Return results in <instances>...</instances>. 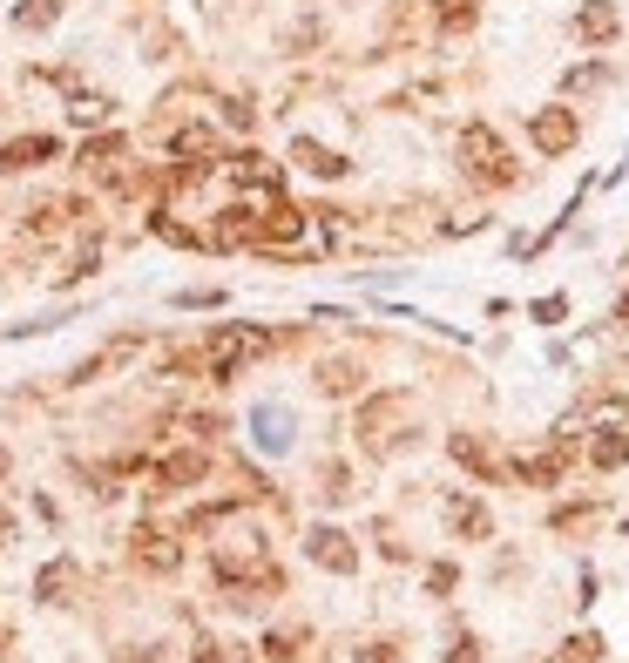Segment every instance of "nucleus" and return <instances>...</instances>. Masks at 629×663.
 Returning <instances> with one entry per match:
<instances>
[{
	"mask_svg": "<svg viewBox=\"0 0 629 663\" xmlns=\"http://www.w3.org/2000/svg\"><path fill=\"white\" fill-rule=\"evenodd\" d=\"M528 318H534V325H562V318H569V298H562V291L534 298V305H528Z\"/></svg>",
	"mask_w": 629,
	"mask_h": 663,
	"instance_id": "7c9ffc66",
	"label": "nucleus"
},
{
	"mask_svg": "<svg viewBox=\"0 0 629 663\" xmlns=\"http://www.w3.org/2000/svg\"><path fill=\"white\" fill-rule=\"evenodd\" d=\"M446 528H454V542H488L494 515H488V502H474V494H454V502H446Z\"/></svg>",
	"mask_w": 629,
	"mask_h": 663,
	"instance_id": "2eb2a0df",
	"label": "nucleus"
},
{
	"mask_svg": "<svg viewBox=\"0 0 629 663\" xmlns=\"http://www.w3.org/2000/svg\"><path fill=\"white\" fill-rule=\"evenodd\" d=\"M109 109H116V102H109V96H96V89H68V122H75V129H102V122H109Z\"/></svg>",
	"mask_w": 629,
	"mask_h": 663,
	"instance_id": "b1692460",
	"label": "nucleus"
},
{
	"mask_svg": "<svg viewBox=\"0 0 629 663\" xmlns=\"http://www.w3.org/2000/svg\"><path fill=\"white\" fill-rule=\"evenodd\" d=\"M204 474H210V454H204V447H176V454L156 461L149 481H156V494H184V487H197Z\"/></svg>",
	"mask_w": 629,
	"mask_h": 663,
	"instance_id": "9d476101",
	"label": "nucleus"
},
{
	"mask_svg": "<svg viewBox=\"0 0 629 663\" xmlns=\"http://www.w3.org/2000/svg\"><path fill=\"white\" fill-rule=\"evenodd\" d=\"M622 528H629V522H622Z\"/></svg>",
	"mask_w": 629,
	"mask_h": 663,
	"instance_id": "79ce46f5",
	"label": "nucleus"
},
{
	"mask_svg": "<svg viewBox=\"0 0 629 663\" xmlns=\"http://www.w3.org/2000/svg\"><path fill=\"white\" fill-rule=\"evenodd\" d=\"M169 156H176V162H217L224 142H217L210 122H184V129H169Z\"/></svg>",
	"mask_w": 629,
	"mask_h": 663,
	"instance_id": "dca6fc26",
	"label": "nucleus"
},
{
	"mask_svg": "<svg viewBox=\"0 0 629 663\" xmlns=\"http://www.w3.org/2000/svg\"><path fill=\"white\" fill-rule=\"evenodd\" d=\"M528 142L542 149V156H569V149L582 142V116H576L569 102H549V109H534V116H528Z\"/></svg>",
	"mask_w": 629,
	"mask_h": 663,
	"instance_id": "423d86ee",
	"label": "nucleus"
},
{
	"mask_svg": "<svg viewBox=\"0 0 629 663\" xmlns=\"http://www.w3.org/2000/svg\"><path fill=\"white\" fill-rule=\"evenodd\" d=\"M318 481H325V487H318L325 502H352V467H345V461H332V467H325Z\"/></svg>",
	"mask_w": 629,
	"mask_h": 663,
	"instance_id": "c756f323",
	"label": "nucleus"
},
{
	"mask_svg": "<svg viewBox=\"0 0 629 663\" xmlns=\"http://www.w3.org/2000/svg\"><path fill=\"white\" fill-rule=\"evenodd\" d=\"M122 156H129V136H122V129H102V136H88V142L75 149L81 170H116Z\"/></svg>",
	"mask_w": 629,
	"mask_h": 663,
	"instance_id": "aec40b11",
	"label": "nucleus"
},
{
	"mask_svg": "<svg viewBox=\"0 0 629 663\" xmlns=\"http://www.w3.org/2000/svg\"><path fill=\"white\" fill-rule=\"evenodd\" d=\"M75 217H81V204H68V197H41V204L28 210V230H35V237H55V230H68Z\"/></svg>",
	"mask_w": 629,
	"mask_h": 663,
	"instance_id": "5701e85b",
	"label": "nucleus"
},
{
	"mask_svg": "<svg viewBox=\"0 0 629 663\" xmlns=\"http://www.w3.org/2000/svg\"><path fill=\"white\" fill-rule=\"evenodd\" d=\"M217 170L237 184V190H285V170L272 156H257V149H237V156H217Z\"/></svg>",
	"mask_w": 629,
	"mask_h": 663,
	"instance_id": "1a4fd4ad",
	"label": "nucleus"
},
{
	"mask_svg": "<svg viewBox=\"0 0 629 663\" xmlns=\"http://www.w3.org/2000/svg\"><path fill=\"white\" fill-rule=\"evenodd\" d=\"M312 386L325 393V399H352L358 386H366V366H358V359H318V373H312Z\"/></svg>",
	"mask_w": 629,
	"mask_h": 663,
	"instance_id": "f3484780",
	"label": "nucleus"
},
{
	"mask_svg": "<svg viewBox=\"0 0 629 663\" xmlns=\"http://www.w3.org/2000/svg\"><path fill=\"white\" fill-rule=\"evenodd\" d=\"M129 562L149 568V575H176V568H184V542H176L169 528H136L129 535Z\"/></svg>",
	"mask_w": 629,
	"mask_h": 663,
	"instance_id": "6e6552de",
	"label": "nucleus"
},
{
	"mask_svg": "<svg viewBox=\"0 0 629 663\" xmlns=\"http://www.w3.org/2000/svg\"><path fill=\"white\" fill-rule=\"evenodd\" d=\"M61 156V142L55 136H14V142H0V177H21V170H35V162H55Z\"/></svg>",
	"mask_w": 629,
	"mask_h": 663,
	"instance_id": "ddd939ff",
	"label": "nucleus"
},
{
	"mask_svg": "<svg viewBox=\"0 0 629 663\" xmlns=\"http://www.w3.org/2000/svg\"><path fill=\"white\" fill-rule=\"evenodd\" d=\"M589 522H596V508H589V502H582V508H556V515H549V528H556V535H576V528H589Z\"/></svg>",
	"mask_w": 629,
	"mask_h": 663,
	"instance_id": "2f4dec72",
	"label": "nucleus"
},
{
	"mask_svg": "<svg viewBox=\"0 0 629 663\" xmlns=\"http://www.w3.org/2000/svg\"><path fill=\"white\" fill-rule=\"evenodd\" d=\"M454 156H461V177L474 190H514L521 184V162H514V149L501 142L494 122H468L461 142H454Z\"/></svg>",
	"mask_w": 629,
	"mask_h": 663,
	"instance_id": "7ed1b4c3",
	"label": "nucleus"
},
{
	"mask_svg": "<svg viewBox=\"0 0 629 663\" xmlns=\"http://www.w3.org/2000/svg\"><path fill=\"white\" fill-rule=\"evenodd\" d=\"M250 441H257L264 454H285V447H292V413H285L278 399H257V406H250Z\"/></svg>",
	"mask_w": 629,
	"mask_h": 663,
	"instance_id": "4468645a",
	"label": "nucleus"
},
{
	"mask_svg": "<svg viewBox=\"0 0 629 663\" xmlns=\"http://www.w3.org/2000/svg\"><path fill=\"white\" fill-rule=\"evenodd\" d=\"M305 555H312L325 575H358V542H352L345 528H332V522L305 528Z\"/></svg>",
	"mask_w": 629,
	"mask_h": 663,
	"instance_id": "0eeeda50",
	"label": "nucleus"
},
{
	"mask_svg": "<svg viewBox=\"0 0 629 663\" xmlns=\"http://www.w3.org/2000/svg\"><path fill=\"white\" fill-rule=\"evenodd\" d=\"M298 643H305V630H272L264 636V663H298Z\"/></svg>",
	"mask_w": 629,
	"mask_h": 663,
	"instance_id": "c85d7f7f",
	"label": "nucleus"
},
{
	"mask_svg": "<svg viewBox=\"0 0 629 663\" xmlns=\"http://www.w3.org/2000/svg\"><path fill=\"white\" fill-rule=\"evenodd\" d=\"M210 305H224V291H217V285H197V291H176V311H210Z\"/></svg>",
	"mask_w": 629,
	"mask_h": 663,
	"instance_id": "72a5a7b5",
	"label": "nucleus"
},
{
	"mask_svg": "<svg viewBox=\"0 0 629 663\" xmlns=\"http://www.w3.org/2000/svg\"><path fill=\"white\" fill-rule=\"evenodd\" d=\"M61 21V0H21V8H14V28L21 34H48Z\"/></svg>",
	"mask_w": 629,
	"mask_h": 663,
	"instance_id": "bb28decb",
	"label": "nucleus"
},
{
	"mask_svg": "<svg viewBox=\"0 0 629 663\" xmlns=\"http://www.w3.org/2000/svg\"><path fill=\"white\" fill-rule=\"evenodd\" d=\"M446 663H481V643L474 636H454V656H446Z\"/></svg>",
	"mask_w": 629,
	"mask_h": 663,
	"instance_id": "e433bc0d",
	"label": "nucleus"
},
{
	"mask_svg": "<svg viewBox=\"0 0 629 663\" xmlns=\"http://www.w3.org/2000/svg\"><path fill=\"white\" fill-rule=\"evenodd\" d=\"M426 590H433V596H454V590H461V568H454V562H433V568H426Z\"/></svg>",
	"mask_w": 629,
	"mask_h": 663,
	"instance_id": "473e14b6",
	"label": "nucleus"
},
{
	"mask_svg": "<svg viewBox=\"0 0 629 663\" xmlns=\"http://www.w3.org/2000/svg\"><path fill=\"white\" fill-rule=\"evenodd\" d=\"M569 467H576V434H562V427H556V441H549V447L514 454V481H521V487H556Z\"/></svg>",
	"mask_w": 629,
	"mask_h": 663,
	"instance_id": "39448f33",
	"label": "nucleus"
},
{
	"mask_svg": "<svg viewBox=\"0 0 629 663\" xmlns=\"http://www.w3.org/2000/svg\"><path fill=\"white\" fill-rule=\"evenodd\" d=\"M616 325H629V291H622V298H616Z\"/></svg>",
	"mask_w": 629,
	"mask_h": 663,
	"instance_id": "58836bf2",
	"label": "nucleus"
},
{
	"mask_svg": "<svg viewBox=\"0 0 629 663\" xmlns=\"http://www.w3.org/2000/svg\"><path fill=\"white\" fill-rule=\"evenodd\" d=\"M136 353H142V339H136V332H129V339H109V346H102L96 359H81V366L68 373V386H88V379H102V373H116V366H129Z\"/></svg>",
	"mask_w": 629,
	"mask_h": 663,
	"instance_id": "6ab92c4d",
	"label": "nucleus"
},
{
	"mask_svg": "<svg viewBox=\"0 0 629 663\" xmlns=\"http://www.w3.org/2000/svg\"><path fill=\"white\" fill-rule=\"evenodd\" d=\"M210 562H217V583L230 590V603H237V610L264 603V596H272V590L285 583L257 528H224V542H217V555H210Z\"/></svg>",
	"mask_w": 629,
	"mask_h": 663,
	"instance_id": "f257e3e1",
	"label": "nucleus"
},
{
	"mask_svg": "<svg viewBox=\"0 0 629 663\" xmlns=\"http://www.w3.org/2000/svg\"><path fill=\"white\" fill-rule=\"evenodd\" d=\"M352 434H358V454L366 461H393L406 447V434H413V399L406 393H366Z\"/></svg>",
	"mask_w": 629,
	"mask_h": 663,
	"instance_id": "20e7f679",
	"label": "nucleus"
},
{
	"mask_svg": "<svg viewBox=\"0 0 629 663\" xmlns=\"http://www.w3.org/2000/svg\"><path fill=\"white\" fill-rule=\"evenodd\" d=\"M542 663H602V636H596V630H576V636H562Z\"/></svg>",
	"mask_w": 629,
	"mask_h": 663,
	"instance_id": "a878e982",
	"label": "nucleus"
},
{
	"mask_svg": "<svg viewBox=\"0 0 629 663\" xmlns=\"http://www.w3.org/2000/svg\"><path fill=\"white\" fill-rule=\"evenodd\" d=\"M278 346H292V332H278V325H217L190 359H197V373H204V379H237L244 366L272 359Z\"/></svg>",
	"mask_w": 629,
	"mask_h": 663,
	"instance_id": "f03ea898",
	"label": "nucleus"
},
{
	"mask_svg": "<svg viewBox=\"0 0 629 663\" xmlns=\"http://www.w3.org/2000/svg\"><path fill=\"white\" fill-rule=\"evenodd\" d=\"M582 461H589L596 474H616V467H629V427H622V420H602V427L582 441Z\"/></svg>",
	"mask_w": 629,
	"mask_h": 663,
	"instance_id": "f8f14e48",
	"label": "nucleus"
},
{
	"mask_svg": "<svg viewBox=\"0 0 629 663\" xmlns=\"http://www.w3.org/2000/svg\"><path fill=\"white\" fill-rule=\"evenodd\" d=\"M446 454H454L468 474H481V481H501V467H494V454H488L481 434H454V441H446Z\"/></svg>",
	"mask_w": 629,
	"mask_h": 663,
	"instance_id": "4be33fe9",
	"label": "nucleus"
},
{
	"mask_svg": "<svg viewBox=\"0 0 629 663\" xmlns=\"http://www.w3.org/2000/svg\"><path fill=\"white\" fill-rule=\"evenodd\" d=\"M352 663H406V650H400V643H366Z\"/></svg>",
	"mask_w": 629,
	"mask_h": 663,
	"instance_id": "f704fd0d",
	"label": "nucleus"
},
{
	"mask_svg": "<svg viewBox=\"0 0 629 663\" xmlns=\"http://www.w3.org/2000/svg\"><path fill=\"white\" fill-rule=\"evenodd\" d=\"M8 467H14V461H8V447H0V474H8Z\"/></svg>",
	"mask_w": 629,
	"mask_h": 663,
	"instance_id": "a19ab883",
	"label": "nucleus"
},
{
	"mask_svg": "<svg viewBox=\"0 0 629 663\" xmlns=\"http://www.w3.org/2000/svg\"><path fill=\"white\" fill-rule=\"evenodd\" d=\"M8 535H14V515H8V508H0V542H8Z\"/></svg>",
	"mask_w": 629,
	"mask_h": 663,
	"instance_id": "ea45409f",
	"label": "nucleus"
},
{
	"mask_svg": "<svg viewBox=\"0 0 629 663\" xmlns=\"http://www.w3.org/2000/svg\"><path fill=\"white\" fill-rule=\"evenodd\" d=\"M224 122H230V129H250V102H244V96H230V102H224Z\"/></svg>",
	"mask_w": 629,
	"mask_h": 663,
	"instance_id": "c9c22d12",
	"label": "nucleus"
},
{
	"mask_svg": "<svg viewBox=\"0 0 629 663\" xmlns=\"http://www.w3.org/2000/svg\"><path fill=\"white\" fill-rule=\"evenodd\" d=\"M75 590H81V568H75L68 555H55V562L35 575V596H41V603H68Z\"/></svg>",
	"mask_w": 629,
	"mask_h": 663,
	"instance_id": "412c9836",
	"label": "nucleus"
},
{
	"mask_svg": "<svg viewBox=\"0 0 629 663\" xmlns=\"http://www.w3.org/2000/svg\"><path fill=\"white\" fill-rule=\"evenodd\" d=\"M616 28H622V14H616V0H582V8H576V41H589V48H602V41H616Z\"/></svg>",
	"mask_w": 629,
	"mask_h": 663,
	"instance_id": "a211bd4d",
	"label": "nucleus"
},
{
	"mask_svg": "<svg viewBox=\"0 0 629 663\" xmlns=\"http://www.w3.org/2000/svg\"><path fill=\"white\" fill-rule=\"evenodd\" d=\"M602 81H609V68H602V61H576V68L562 75V96H596Z\"/></svg>",
	"mask_w": 629,
	"mask_h": 663,
	"instance_id": "cd10ccee",
	"label": "nucleus"
},
{
	"mask_svg": "<svg viewBox=\"0 0 629 663\" xmlns=\"http://www.w3.org/2000/svg\"><path fill=\"white\" fill-rule=\"evenodd\" d=\"M292 162H298L305 177H318V184H345L352 177V156H338V149H325L312 136H292Z\"/></svg>",
	"mask_w": 629,
	"mask_h": 663,
	"instance_id": "9b49d317",
	"label": "nucleus"
},
{
	"mask_svg": "<svg viewBox=\"0 0 629 663\" xmlns=\"http://www.w3.org/2000/svg\"><path fill=\"white\" fill-rule=\"evenodd\" d=\"M190 656H197V663H224V650H217V643H197Z\"/></svg>",
	"mask_w": 629,
	"mask_h": 663,
	"instance_id": "4c0bfd02",
	"label": "nucleus"
},
{
	"mask_svg": "<svg viewBox=\"0 0 629 663\" xmlns=\"http://www.w3.org/2000/svg\"><path fill=\"white\" fill-rule=\"evenodd\" d=\"M481 21V0H433V28L440 34H468Z\"/></svg>",
	"mask_w": 629,
	"mask_h": 663,
	"instance_id": "393cba45",
	"label": "nucleus"
}]
</instances>
